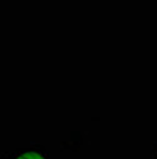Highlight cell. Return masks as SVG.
Segmentation results:
<instances>
[{
    "mask_svg": "<svg viewBox=\"0 0 157 159\" xmlns=\"http://www.w3.org/2000/svg\"><path fill=\"white\" fill-rule=\"evenodd\" d=\"M151 159H157V142L151 144Z\"/></svg>",
    "mask_w": 157,
    "mask_h": 159,
    "instance_id": "7a4b0ae2",
    "label": "cell"
},
{
    "mask_svg": "<svg viewBox=\"0 0 157 159\" xmlns=\"http://www.w3.org/2000/svg\"><path fill=\"white\" fill-rule=\"evenodd\" d=\"M2 159H52L49 150L38 143L2 154Z\"/></svg>",
    "mask_w": 157,
    "mask_h": 159,
    "instance_id": "6da1fadb",
    "label": "cell"
}]
</instances>
